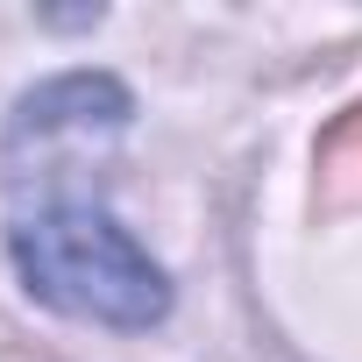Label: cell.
Returning <instances> with one entry per match:
<instances>
[{"label":"cell","mask_w":362,"mask_h":362,"mask_svg":"<svg viewBox=\"0 0 362 362\" xmlns=\"http://www.w3.org/2000/svg\"><path fill=\"white\" fill-rule=\"evenodd\" d=\"M128 93L107 78V71H71V78H50L36 86L22 107H15V128H8V163H22L36 149V170L57 163L64 142H93V135H121L128 128Z\"/></svg>","instance_id":"cell-2"},{"label":"cell","mask_w":362,"mask_h":362,"mask_svg":"<svg viewBox=\"0 0 362 362\" xmlns=\"http://www.w3.org/2000/svg\"><path fill=\"white\" fill-rule=\"evenodd\" d=\"M8 249H15L22 284L43 305L71 313V320L142 334V327H156L170 313V277L156 270V256L86 192L43 185V199L15 214Z\"/></svg>","instance_id":"cell-1"}]
</instances>
